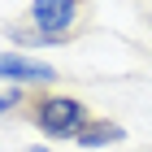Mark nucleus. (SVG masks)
Listing matches in <instances>:
<instances>
[{
	"instance_id": "obj_6",
	"label": "nucleus",
	"mask_w": 152,
	"mask_h": 152,
	"mask_svg": "<svg viewBox=\"0 0 152 152\" xmlns=\"http://www.w3.org/2000/svg\"><path fill=\"white\" fill-rule=\"evenodd\" d=\"M22 104H31V100H26V87H9V91H0V117L13 113V109H22Z\"/></svg>"
},
{
	"instance_id": "obj_2",
	"label": "nucleus",
	"mask_w": 152,
	"mask_h": 152,
	"mask_svg": "<svg viewBox=\"0 0 152 152\" xmlns=\"http://www.w3.org/2000/svg\"><path fill=\"white\" fill-rule=\"evenodd\" d=\"M87 18H91V0H31L22 22H31L48 39L70 44L83 26H87Z\"/></svg>"
},
{
	"instance_id": "obj_4",
	"label": "nucleus",
	"mask_w": 152,
	"mask_h": 152,
	"mask_svg": "<svg viewBox=\"0 0 152 152\" xmlns=\"http://www.w3.org/2000/svg\"><path fill=\"white\" fill-rule=\"evenodd\" d=\"M78 148H104V143H126V126L122 122H109V117H91L87 126L74 135Z\"/></svg>"
},
{
	"instance_id": "obj_5",
	"label": "nucleus",
	"mask_w": 152,
	"mask_h": 152,
	"mask_svg": "<svg viewBox=\"0 0 152 152\" xmlns=\"http://www.w3.org/2000/svg\"><path fill=\"white\" fill-rule=\"evenodd\" d=\"M4 39H13V44H18V48H26V52H31V48H61V39L39 35L31 22H9V26H4Z\"/></svg>"
},
{
	"instance_id": "obj_3",
	"label": "nucleus",
	"mask_w": 152,
	"mask_h": 152,
	"mask_svg": "<svg viewBox=\"0 0 152 152\" xmlns=\"http://www.w3.org/2000/svg\"><path fill=\"white\" fill-rule=\"evenodd\" d=\"M0 78L9 87H48V83H57V70L26 52H0Z\"/></svg>"
},
{
	"instance_id": "obj_7",
	"label": "nucleus",
	"mask_w": 152,
	"mask_h": 152,
	"mask_svg": "<svg viewBox=\"0 0 152 152\" xmlns=\"http://www.w3.org/2000/svg\"><path fill=\"white\" fill-rule=\"evenodd\" d=\"M31 152H48V148H31Z\"/></svg>"
},
{
	"instance_id": "obj_1",
	"label": "nucleus",
	"mask_w": 152,
	"mask_h": 152,
	"mask_svg": "<svg viewBox=\"0 0 152 152\" xmlns=\"http://www.w3.org/2000/svg\"><path fill=\"white\" fill-rule=\"evenodd\" d=\"M26 122L39 126V135L48 139H74L87 122H91V109L74 100V96H57V91H39L31 104H26Z\"/></svg>"
}]
</instances>
